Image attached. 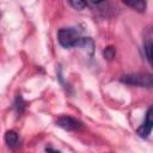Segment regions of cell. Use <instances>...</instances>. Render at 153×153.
I'll list each match as a JSON object with an SVG mask.
<instances>
[{
	"label": "cell",
	"mask_w": 153,
	"mask_h": 153,
	"mask_svg": "<svg viewBox=\"0 0 153 153\" xmlns=\"http://www.w3.org/2000/svg\"><path fill=\"white\" fill-rule=\"evenodd\" d=\"M69 5L71 6H73L75 10H82V8H85L86 6H87V2L86 1H80V0H71L69 1Z\"/></svg>",
	"instance_id": "11"
},
{
	"label": "cell",
	"mask_w": 153,
	"mask_h": 153,
	"mask_svg": "<svg viewBox=\"0 0 153 153\" xmlns=\"http://www.w3.org/2000/svg\"><path fill=\"white\" fill-rule=\"evenodd\" d=\"M5 141L7 143L8 147L11 148H16L19 145V136L17 134V131L14 130H8L5 134Z\"/></svg>",
	"instance_id": "6"
},
{
	"label": "cell",
	"mask_w": 153,
	"mask_h": 153,
	"mask_svg": "<svg viewBox=\"0 0 153 153\" xmlns=\"http://www.w3.org/2000/svg\"><path fill=\"white\" fill-rule=\"evenodd\" d=\"M103 56H104V59H106L108 61H112V60L115 59V56H116V49H115V47H112V45L106 47V48L103 50Z\"/></svg>",
	"instance_id": "10"
},
{
	"label": "cell",
	"mask_w": 153,
	"mask_h": 153,
	"mask_svg": "<svg viewBox=\"0 0 153 153\" xmlns=\"http://www.w3.org/2000/svg\"><path fill=\"white\" fill-rule=\"evenodd\" d=\"M56 126L61 127L65 130L68 131H74V130H79L80 128H82V123L80 121H78L76 118H73L71 116H61L56 120Z\"/></svg>",
	"instance_id": "4"
},
{
	"label": "cell",
	"mask_w": 153,
	"mask_h": 153,
	"mask_svg": "<svg viewBox=\"0 0 153 153\" xmlns=\"http://www.w3.org/2000/svg\"><path fill=\"white\" fill-rule=\"evenodd\" d=\"M57 41L63 48L80 47L82 37L75 27H62L57 31Z\"/></svg>",
	"instance_id": "1"
},
{
	"label": "cell",
	"mask_w": 153,
	"mask_h": 153,
	"mask_svg": "<svg viewBox=\"0 0 153 153\" xmlns=\"http://www.w3.org/2000/svg\"><path fill=\"white\" fill-rule=\"evenodd\" d=\"M122 82L131 86H139V87H146L152 88L153 87V74L149 73H133L123 75L121 79Z\"/></svg>",
	"instance_id": "2"
},
{
	"label": "cell",
	"mask_w": 153,
	"mask_h": 153,
	"mask_svg": "<svg viewBox=\"0 0 153 153\" xmlns=\"http://www.w3.org/2000/svg\"><path fill=\"white\" fill-rule=\"evenodd\" d=\"M45 153H60V152L54 149V148H51V147H48V148H45Z\"/></svg>",
	"instance_id": "12"
},
{
	"label": "cell",
	"mask_w": 153,
	"mask_h": 153,
	"mask_svg": "<svg viewBox=\"0 0 153 153\" xmlns=\"http://www.w3.org/2000/svg\"><path fill=\"white\" fill-rule=\"evenodd\" d=\"M14 109H16V111H17L18 115L23 114V111L25 109V102H24V99H23V97L20 94H17L16 96V99H14Z\"/></svg>",
	"instance_id": "9"
},
{
	"label": "cell",
	"mask_w": 153,
	"mask_h": 153,
	"mask_svg": "<svg viewBox=\"0 0 153 153\" xmlns=\"http://www.w3.org/2000/svg\"><path fill=\"white\" fill-rule=\"evenodd\" d=\"M80 47L84 48L86 50V53H88L90 55H93L94 51V42L92 38L90 37H82V41L80 43Z\"/></svg>",
	"instance_id": "8"
},
{
	"label": "cell",
	"mask_w": 153,
	"mask_h": 153,
	"mask_svg": "<svg viewBox=\"0 0 153 153\" xmlns=\"http://www.w3.org/2000/svg\"><path fill=\"white\" fill-rule=\"evenodd\" d=\"M152 129H153V105L151 108H148V110L146 112V120L137 128L136 133L141 137H147L149 135V133H151Z\"/></svg>",
	"instance_id": "5"
},
{
	"label": "cell",
	"mask_w": 153,
	"mask_h": 153,
	"mask_svg": "<svg viewBox=\"0 0 153 153\" xmlns=\"http://www.w3.org/2000/svg\"><path fill=\"white\" fill-rule=\"evenodd\" d=\"M143 49L146 59L153 68V27H147L143 33Z\"/></svg>",
	"instance_id": "3"
},
{
	"label": "cell",
	"mask_w": 153,
	"mask_h": 153,
	"mask_svg": "<svg viewBox=\"0 0 153 153\" xmlns=\"http://www.w3.org/2000/svg\"><path fill=\"white\" fill-rule=\"evenodd\" d=\"M123 4L136 10L137 12H145L146 6H147L145 0H127V1H123Z\"/></svg>",
	"instance_id": "7"
}]
</instances>
